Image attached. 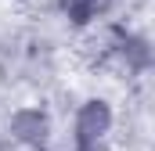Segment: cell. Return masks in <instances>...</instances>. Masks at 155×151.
Listing matches in <instances>:
<instances>
[{
    "instance_id": "7a4b0ae2",
    "label": "cell",
    "mask_w": 155,
    "mask_h": 151,
    "mask_svg": "<svg viewBox=\"0 0 155 151\" xmlns=\"http://www.w3.org/2000/svg\"><path fill=\"white\" fill-rule=\"evenodd\" d=\"M108 7V0H61V11L72 18V22H90V18H97L101 11Z\"/></svg>"
},
{
    "instance_id": "6da1fadb",
    "label": "cell",
    "mask_w": 155,
    "mask_h": 151,
    "mask_svg": "<svg viewBox=\"0 0 155 151\" xmlns=\"http://www.w3.org/2000/svg\"><path fill=\"white\" fill-rule=\"evenodd\" d=\"M105 130H108V108H105L101 101H90V104L83 108V115H79V140L90 144V140H97Z\"/></svg>"
}]
</instances>
